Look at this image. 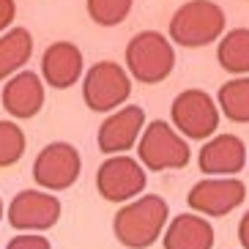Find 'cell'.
Instances as JSON below:
<instances>
[{"instance_id":"3957f363","label":"cell","mask_w":249,"mask_h":249,"mask_svg":"<svg viewBox=\"0 0 249 249\" xmlns=\"http://www.w3.org/2000/svg\"><path fill=\"white\" fill-rule=\"evenodd\" d=\"M225 33V11L213 0H189L170 19V38L178 47H205L222 38Z\"/></svg>"},{"instance_id":"d6986e66","label":"cell","mask_w":249,"mask_h":249,"mask_svg":"<svg viewBox=\"0 0 249 249\" xmlns=\"http://www.w3.org/2000/svg\"><path fill=\"white\" fill-rule=\"evenodd\" d=\"M25 154V132L14 121H0V167H11Z\"/></svg>"},{"instance_id":"4fadbf2b","label":"cell","mask_w":249,"mask_h":249,"mask_svg":"<svg viewBox=\"0 0 249 249\" xmlns=\"http://www.w3.org/2000/svg\"><path fill=\"white\" fill-rule=\"evenodd\" d=\"M0 102L11 118H19V121L36 118L44 107V82L33 71H17L14 77L6 80Z\"/></svg>"},{"instance_id":"ac0fdd59","label":"cell","mask_w":249,"mask_h":249,"mask_svg":"<svg viewBox=\"0 0 249 249\" xmlns=\"http://www.w3.org/2000/svg\"><path fill=\"white\" fill-rule=\"evenodd\" d=\"M216 107L227 121L249 124V77H233L216 93Z\"/></svg>"},{"instance_id":"7c38bea8","label":"cell","mask_w":249,"mask_h":249,"mask_svg":"<svg viewBox=\"0 0 249 249\" xmlns=\"http://www.w3.org/2000/svg\"><path fill=\"white\" fill-rule=\"evenodd\" d=\"M200 173L213 178H230L235 173H241L247 164V145L241 137L235 134H216V137L205 140L197 154Z\"/></svg>"},{"instance_id":"7402d4cb","label":"cell","mask_w":249,"mask_h":249,"mask_svg":"<svg viewBox=\"0 0 249 249\" xmlns=\"http://www.w3.org/2000/svg\"><path fill=\"white\" fill-rule=\"evenodd\" d=\"M14 17H17V3L14 0H0V33L11 28Z\"/></svg>"},{"instance_id":"7a4b0ae2","label":"cell","mask_w":249,"mask_h":249,"mask_svg":"<svg viewBox=\"0 0 249 249\" xmlns=\"http://www.w3.org/2000/svg\"><path fill=\"white\" fill-rule=\"evenodd\" d=\"M126 69L137 82L156 85L176 69V50L159 30H142L126 47Z\"/></svg>"},{"instance_id":"2e32d148","label":"cell","mask_w":249,"mask_h":249,"mask_svg":"<svg viewBox=\"0 0 249 249\" xmlns=\"http://www.w3.org/2000/svg\"><path fill=\"white\" fill-rule=\"evenodd\" d=\"M33 55V36L28 28H11L0 36V80L14 77Z\"/></svg>"},{"instance_id":"52a82bcc","label":"cell","mask_w":249,"mask_h":249,"mask_svg":"<svg viewBox=\"0 0 249 249\" xmlns=\"http://www.w3.org/2000/svg\"><path fill=\"white\" fill-rule=\"evenodd\" d=\"M82 173V159L80 151L71 142H50L38 151L36 161H33V181L38 183V189L44 192H63L77 183Z\"/></svg>"},{"instance_id":"6da1fadb","label":"cell","mask_w":249,"mask_h":249,"mask_svg":"<svg viewBox=\"0 0 249 249\" xmlns=\"http://www.w3.org/2000/svg\"><path fill=\"white\" fill-rule=\"evenodd\" d=\"M170 205L159 195H142L121 205L112 219V233L126 249H148L159 241L167 225Z\"/></svg>"},{"instance_id":"8992f818","label":"cell","mask_w":249,"mask_h":249,"mask_svg":"<svg viewBox=\"0 0 249 249\" xmlns=\"http://www.w3.org/2000/svg\"><path fill=\"white\" fill-rule=\"evenodd\" d=\"M132 96V77L115 60H99L82 80V99L93 112H115Z\"/></svg>"},{"instance_id":"9a60e30c","label":"cell","mask_w":249,"mask_h":249,"mask_svg":"<svg viewBox=\"0 0 249 249\" xmlns=\"http://www.w3.org/2000/svg\"><path fill=\"white\" fill-rule=\"evenodd\" d=\"M213 227L200 213H178L176 219L161 230L164 249H213Z\"/></svg>"},{"instance_id":"e0dca14e","label":"cell","mask_w":249,"mask_h":249,"mask_svg":"<svg viewBox=\"0 0 249 249\" xmlns=\"http://www.w3.org/2000/svg\"><path fill=\"white\" fill-rule=\"evenodd\" d=\"M216 60L227 74H249V28H235L222 33L216 47Z\"/></svg>"},{"instance_id":"ba28073f","label":"cell","mask_w":249,"mask_h":249,"mask_svg":"<svg viewBox=\"0 0 249 249\" xmlns=\"http://www.w3.org/2000/svg\"><path fill=\"white\" fill-rule=\"evenodd\" d=\"M145 186V167L132 156H107L96 170V189L107 203H129Z\"/></svg>"},{"instance_id":"9c48e42d","label":"cell","mask_w":249,"mask_h":249,"mask_svg":"<svg viewBox=\"0 0 249 249\" xmlns=\"http://www.w3.org/2000/svg\"><path fill=\"white\" fill-rule=\"evenodd\" d=\"M8 225L19 233H44L58 225L60 200L44 189H22L8 203Z\"/></svg>"},{"instance_id":"277c9868","label":"cell","mask_w":249,"mask_h":249,"mask_svg":"<svg viewBox=\"0 0 249 249\" xmlns=\"http://www.w3.org/2000/svg\"><path fill=\"white\" fill-rule=\"evenodd\" d=\"M137 154H140V164L145 170L161 173V170H183L192 159V148L189 140H183L173 129V124L154 121L140 134Z\"/></svg>"},{"instance_id":"8fae6325","label":"cell","mask_w":249,"mask_h":249,"mask_svg":"<svg viewBox=\"0 0 249 249\" xmlns=\"http://www.w3.org/2000/svg\"><path fill=\"white\" fill-rule=\"evenodd\" d=\"M145 129V110L137 104H126L121 110H115L110 118H104L99 126V151L107 156H118L137 145L140 134Z\"/></svg>"},{"instance_id":"5bb4252c","label":"cell","mask_w":249,"mask_h":249,"mask_svg":"<svg viewBox=\"0 0 249 249\" xmlns=\"http://www.w3.org/2000/svg\"><path fill=\"white\" fill-rule=\"evenodd\" d=\"M82 52L71 41H55L41 55V82L55 90H66L82 77Z\"/></svg>"},{"instance_id":"ffe728a7","label":"cell","mask_w":249,"mask_h":249,"mask_svg":"<svg viewBox=\"0 0 249 249\" xmlns=\"http://www.w3.org/2000/svg\"><path fill=\"white\" fill-rule=\"evenodd\" d=\"M134 0H88V17L102 28L121 25L129 17Z\"/></svg>"},{"instance_id":"603a6c76","label":"cell","mask_w":249,"mask_h":249,"mask_svg":"<svg viewBox=\"0 0 249 249\" xmlns=\"http://www.w3.org/2000/svg\"><path fill=\"white\" fill-rule=\"evenodd\" d=\"M238 241H241L244 249H249V211L241 216V222H238Z\"/></svg>"},{"instance_id":"cb8c5ba5","label":"cell","mask_w":249,"mask_h":249,"mask_svg":"<svg viewBox=\"0 0 249 249\" xmlns=\"http://www.w3.org/2000/svg\"><path fill=\"white\" fill-rule=\"evenodd\" d=\"M0 219H3V200H0Z\"/></svg>"},{"instance_id":"44dd1931","label":"cell","mask_w":249,"mask_h":249,"mask_svg":"<svg viewBox=\"0 0 249 249\" xmlns=\"http://www.w3.org/2000/svg\"><path fill=\"white\" fill-rule=\"evenodd\" d=\"M6 249H52L44 233H19L6 244Z\"/></svg>"},{"instance_id":"30bf717a","label":"cell","mask_w":249,"mask_h":249,"mask_svg":"<svg viewBox=\"0 0 249 249\" xmlns=\"http://www.w3.org/2000/svg\"><path fill=\"white\" fill-rule=\"evenodd\" d=\"M247 200V183L238 178H203L186 195V203L200 216H227Z\"/></svg>"},{"instance_id":"5b68a950","label":"cell","mask_w":249,"mask_h":249,"mask_svg":"<svg viewBox=\"0 0 249 249\" xmlns=\"http://www.w3.org/2000/svg\"><path fill=\"white\" fill-rule=\"evenodd\" d=\"M170 118L183 140H208L219 129V107L200 88L181 90L170 104Z\"/></svg>"}]
</instances>
